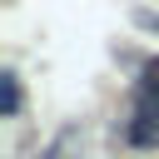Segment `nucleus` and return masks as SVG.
Here are the masks:
<instances>
[{
    "label": "nucleus",
    "mask_w": 159,
    "mask_h": 159,
    "mask_svg": "<svg viewBox=\"0 0 159 159\" xmlns=\"http://www.w3.org/2000/svg\"><path fill=\"white\" fill-rule=\"evenodd\" d=\"M124 139L134 149H159V55L134 80V109L124 119Z\"/></svg>",
    "instance_id": "obj_1"
},
{
    "label": "nucleus",
    "mask_w": 159,
    "mask_h": 159,
    "mask_svg": "<svg viewBox=\"0 0 159 159\" xmlns=\"http://www.w3.org/2000/svg\"><path fill=\"white\" fill-rule=\"evenodd\" d=\"M75 149H80V129H65V134H60V139H55V144L40 154V159H70Z\"/></svg>",
    "instance_id": "obj_2"
},
{
    "label": "nucleus",
    "mask_w": 159,
    "mask_h": 159,
    "mask_svg": "<svg viewBox=\"0 0 159 159\" xmlns=\"http://www.w3.org/2000/svg\"><path fill=\"white\" fill-rule=\"evenodd\" d=\"M0 89H5V119H15V114H20V80L5 70V75H0Z\"/></svg>",
    "instance_id": "obj_3"
}]
</instances>
